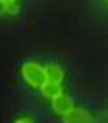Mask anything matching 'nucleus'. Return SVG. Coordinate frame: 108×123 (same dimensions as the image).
Here are the masks:
<instances>
[{"mask_svg": "<svg viewBox=\"0 0 108 123\" xmlns=\"http://www.w3.org/2000/svg\"><path fill=\"white\" fill-rule=\"evenodd\" d=\"M6 12H8V13H17V6H15V2L6 4Z\"/></svg>", "mask_w": 108, "mask_h": 123, "instance_id": "nucleus-6", "label": "nucleus"}, {"mask_svg": "<svg viewBox=\"0 0 108 123\" xmlns=\"http://www.w3.org/2000/svg\"><path fill=\"white\" fill-rule=\"evenodd\" d=\"M4 4H10V2H15V0H2Z\"/></svg>", "mask_w": 108, "mask_h": 123, "instance_id": "nucleus-9", "label": "nucleus"}, {"mask_svg": "<svg viewBox=\"0 0 108 123\" xmlns=\"http://www.w3.org/2000/svg\"><path fill=\"white\" fill-rule=\"evenodd\" d=\"M40 92L46 98H54L62 92V86H60V83H44V85H40Z\"/></svg>", "mask_w": 108, "mask_h": 123, "instance_id": "nucleus-5", "label": "nucleus"}, {"mask_svg": "<svg viewBox=\"0 0 108 123\" xmlns=\"http://www.w3.org/2000/svg\"><path fill=\"white\" fill-rule=\"evenodd\" d=\"M64 123H93V117L83 108H71L68 113H64Z\"/></svg>", "mask_w": 108, "mask_h": 123, "instance_id": "nucleus-2", "label": "nucleus"}, {"mask_svg": "<svg viewBox=\"0 0 108 123\" xmlns=\"http://www.w3.org/2000/svg\"><path fill=\"white\" fill-rule=\"evenodd\" d=\"M4 13H6V4L0 0V15H4Z\"/></svg>", "mask_w": 108, "mask_h": 123, "instance_id": "nucleus-8", "label": "nucleus"}, {"mask_svg": "<svg viewBox=\"0 0 108 123\" xmlns=\"http://www.w3.org/2000/svg\"><path fill=\"white\" fill-rule=\"evenodd\" d=\"M52 108H54V111L56 113H60V115H64V113H68L71 108H73V100L69 98V96H66V94H58V96H54L52 98Z\"/></svg>", "mask_w": 108, "mask_h": 123, "instance_id": "nucleus-3", "label": "nucleus"}, {"mask_svg": "<svg viewBox=\"0 0 108 123\" xmlns=\"http://www.w3.org/2000/svg\"><path fill=\"white\" fill-rule=\"evenodd\" d=\"M44 79H46V83H62L64 71L58 65H46L44 67Z\"/></svg>", "mask_w": 108, "mask_h": 123, "instance_id": "nucleus-4", "label": "nucleus"}, {"mask_svg": "<svg viewBox=\"0 0 108 123\" xmlns=\"http://www.w3.org/2000/svg\"><path fill=\"white\" fill-rule=\"evenodd\" d=\"M15 123H33V119H29V117H21V119H17Z\"/></svg>", "mask_w": 108, "mask_h": 123, "instance_id": "nucleus-7", "label": "nucleus"}, {"mask_svg": "<svg viewBox=\"0 0 108 123\" xmlns=\"http://www.w3.org/2000/svg\"><path fill=\"white\" fill-rule=\"evenodd\" d=\"M21 71H23V79H25V83L31 85V86L40 88V85L46 83V79H44V69H42L40 65L33 63V62H27V63L23 65Z\"/></svg>", "mask_w": 108, "mask_h": 123, "instance_id": "nucleus-1", "label": "nucleus"}]
</instances>
